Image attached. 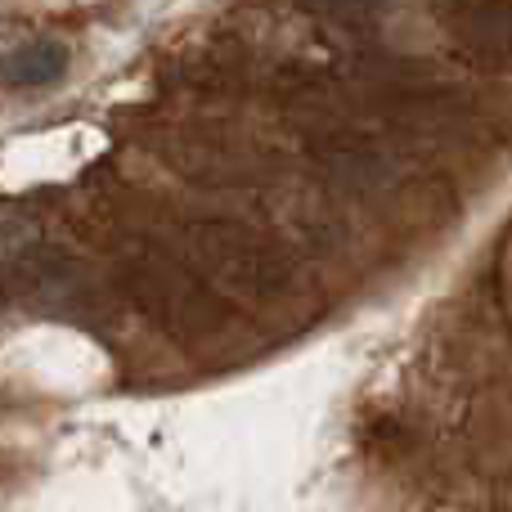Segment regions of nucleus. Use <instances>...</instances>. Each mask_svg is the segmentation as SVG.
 Wrapping results in <instances>:
<instances>
[{"mask_svg":"<svg viewBox=\"0 0 512 512\" xmlns=\"http://www.w3.org/2000/svg\"><path fill=\"white\" fill-rule=\"evenodd\" d=\"M68 72V45L63 41H27L9 50L5 59V81L18 90H41Z\"/></svg>","mask_w":512,"mask_h":512,"instance_id":"obj_1","label":"nucleus"}]
</instances>
